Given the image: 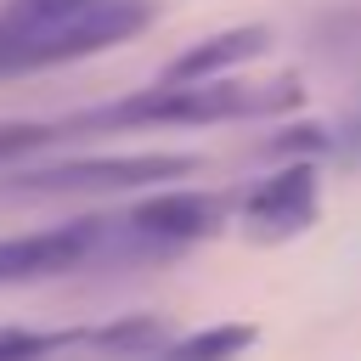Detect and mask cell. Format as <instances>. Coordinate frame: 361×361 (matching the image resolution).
<instances>
[{
	"label": "cell",
	"instance_id": "cell-1",
	"mask_svg": "<svg viewBox=\"0 0 361 361\" xmlns=\"http://www.w3.org/2000/svg\"><path fill=\"white\" fill-rule=\"evenodd\" d=\"M299 90L293 85H237V79H164L152 90H135L113 107L79 113L73 124L85 130H107V124H220V118H248V113H271L288 107Z\"/></svg>",
	"mask_w": 361,
	"mask_h": 361
},
{
	"label": "cell",
	"instance_id": "cell-2",
	"mask_svg": "<svg viewBox=\"0 0 361 361\" xmlns=\"http://www.w3.org/2000/svg\"><path fill=\"white\" fill-rule=\"evenodd\" d=\"M192 152H96V158H62L51 169H23L11 175L17 192H135L158 180L192 175Z\"/></svg>",
	"mask_w": 361,
	"mask_h": 361
},
{
	"label": "cell",
	"instance_id": "cell-3",
	"mask_svg": "<svg viewBox=\"0 0 361 361\" xmlns=\"http://www.w3.org/2000/svg\"><path fill=\"white\" fill-rule=\"evenodd\" d=\"M102 243H107V220H79V226H51V231H28V237H0V288L79 271Z\"/></svg>",
	"mask_w": 361,
	"mask_h": 361
},
{
	"label": "cell",
	"instance_id": "cell-4",
	"mask_svg": "<svg viewBox=\"0 0 361 361\" xmlns=\"http://www.w3.org/2000/svg\"><path fill=\"white\" fill-rule=\"evenodd\" d=\"M316 214V169L310 164H288L271 180H259L243 203V220L254 237H293L305 231Z\"/></svg>",
	"mask_w": 361,
	"mask_h": 361
},
{
	"label": "cell",
	"instance_id": "cell-5",
	"mask_svg": "<svg viewBox=\"0 0 361 361\" xmlns=\"http://www.w3.org/2000/svg\"><path fill=\"white\" fill-rule=\"evenodd\" d=\"M130 226L141 243H197L220 226V203L192 186H164L130 209Z\"/></svg>",
	"mask_w": 361,
	"mask_h": 361
},
{
	"label": "cell",
	"instance_id": "cell-6",
	"mask_svg": "<svg viewBox=\"0 0 361 361\" xmlns=\"http://www.w3.org/2000/svg\"><path fill=\"white\" fill-rule=\"evenodd\" d=\"M265 39H271L265 28H226V34H214V39H197L192 51H180L164 79H214V73H226V68L259 56Z\"/></svg>",
	"mask_w": 361,
	"mask_h": 361
},
{
	"label": "cell",
	"instance_id": "cell-7",
	"mask_svg": "<svg viewBox=\"0 0 361 361\" xmlns=\"http://www.w3.org/2000/svg\"><path fill=\"white\" fill-rule=\"evenodd\" d=\"M248 344H254V327L248 322H220V327H203V333L169 344L158 361H237Z\"/></svg>",
	"mask_w": 361,
	"mask_h": 361
},
{
	"label": "cell",
	"instance_id": "cell-8",
	"mask_svg": "<svg viewBox=\"0 0 361 361\" xmlns=\"http://www.w3.org/2000/svg\"><path fill=\"white\" fill-rule=\"evenodd\" d=\"M85 333H39V327H0V361H51L73 350Z\"/></svg>",
	"mask_w": 361,
	"mask_h": 361
},
{
	"label": "cell",
	"instance_id": "cell-9",
	"mask_svg": "<svg viewBox=\"0 0 361 361\" xmlns=\"http://www.w3.org/2000/svg\"><path fill=\"white\" fill-rule=\"evenodd\" d=\"M45 141H56L51 124H0V164L17 158V152H34V147H45Z\"/></svg>",
	"mask_w": 361,
	"mask_h": 361
},
{
	"label": "cell",
	"instance_id": "cell-10",
	"mask_svg": "<svg viewBox=\"0 0 361 361\" xmlns=\"http://www.w3.org/2000/svg\"><path fill=\"white\" fill-rule=\"evenodd\" d=\"M73 6H90V0H11L0 17H11V23H45V17H62Z\"/></svg>",
	"mask_w": 361,
	"mask_h": 361
},
{
	"label": "cell",
	"instance_id": "cell-11",
	"mask_svg": "<svg viewBox=\"0 0 361 361\" xmlns=\"http://www.w3.org/2000/svg\"><path fill=\"white\" fill-rule=\"evenodd\" d=\"M293 147H299V152H305V147H322V130L305 124V130H288V135L276 141V152H293Z\"/></svg>",
	"mask_w": 361,
	"mask_h": 361
}]
</instances>
